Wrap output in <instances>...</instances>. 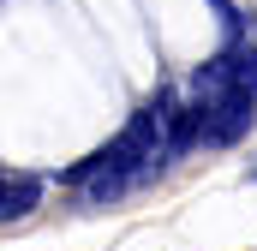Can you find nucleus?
I'll return each instance as SVG.
<instances>
[{
    "instance_id": "nucleus-4",
    "label": "nucleus",
    "mask_w": 257,
    "mask_h": 251,
    "mask_svg": "<svg viewBox=\"0 0 257 251\" xmlns=\"http://www.w3.org/2000/svg\"><path fill=\"white\" fill-rule=\"evenodd\" d=\"M251 180H257V168H251Z\"/></svg>"
},
{
    "instance_id": "nucleus-2",
    "label": "nucleus",
    "mask_w": 257,
    "mask_h": 251,
    "mask_svg": "<svg viewBox=\"0 0 257 251\" xmlns=\"http://www.w3.org/2000/svg\"><path fill=\"white\" fill-rule=\"evenodd\" d=\"M36 197H42V180H36V174H6V203H0V215L18 221V215L36 209Z\"/></svg>"
},
{
    "instance_id": "nucleus-1",
    "label": "nucleus",
    "mask_w": 257,
    "mask_h": 251,
    "mask_svg": "<svg viewBox=\"0 0 257 251\" xmlns=\"http://www.w3.org/2000/svg\"><path fill=\"white\" fill-rule=\"evenodd\" d=\"M257 120V90H227V96H215V102H203V144L209 150H227V144H239Z\"/></svg>"
},
{
    "instance_id": "nucleus-3",
    "label": "nucleus",
    "mask_w": 257,
    "mask_h": 251,
    "mask_svg": "<svg viewBox=\"0 0 257 251\" xmlns=\"http://www.w3.org/2000/svg\"><path fill=\"white\" fill-rule=\"evenodd\" d=\"M209 12L221 18V30H227V42L239 48V12H233V0H209Z\"/></svg>"
}]
</instances>
